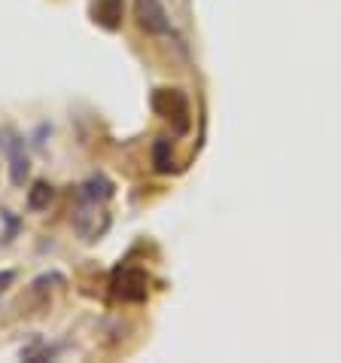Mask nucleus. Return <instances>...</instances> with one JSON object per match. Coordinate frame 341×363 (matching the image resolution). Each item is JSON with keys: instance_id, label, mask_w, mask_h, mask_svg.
Instances as JSON below:
<instances>
[{"instance_id": "nucleus-7", "label": "nucleus", "mask_w": 341, "mask_h": 363, "mask_svg": "<svg viewBox=\"0 0 341 363\" xmlns=\"http://www.w3.org/2000/svg\"><path fill=\"white\" fill-rule=\"evenodd\" d=\"M79 196H83V199H95V201H107L110 196H113V184H110L104 174H92L83 186H79Z\"/></svg>"}, {"instance_id": "nucleus-10", "label": "nucleus", "mask_w": 341, "mask_h": 363, "mask_svg": "<svg viewBox=\"0 0 341 363\" xmlns=\"http://www.w3.org/2000/svg\"><path fill=\"white\" fill-rule=\"evenodd\" d=\"M13 281H16V272H0V294H4V290L9 287V284H13Z\"/></svg>"}, {"instance_id": "nucleus-9", "label": "nucleus", "mask_w": 341, "mask_h": 363, "mask_svg": "<svg viewBox=\"0 0 341 363\" xmlns=\"http://www.w3.org/2000/svg\"><path fill=\"white\" fill-rule=\"evenodd\" d=\"M153 162H156V171H162V174H168L170 168V144L162 138V140H156V147H153Z\"/></svg>"}, {"instance_id": "nucleus-5", "label": "nucleus", "mask_w": 341, "mask_h": 363, "mask_svg": "<svg viewBox=\"0 0 341 363\" xmlns=\"http://www.w3.org/2000/svg\"><path fill=\"white\" fill-rule=\"evenodd\" d=\"M134 13H137V25L146 34H170V18L158 0H137Z\"/></svg>"}, {"instance_id": "nucleus-1", "label": "nucleus", "mask_w": 341, "mask_h": 363, "mask_svg": "<svg viewBox=\"0 0 341 363\" xmlns=\"http://www.w3.org/2000/svg\"><path fill=\"white\" fill-rule=\"evenodd\" d=\"M74 229L86 241L101 238L104 232L110 229V214L104 211V201H95V199H83V196H79V205L74 211Z\"/></svg>"}, {"instance_id": "nucleus-6", "label": "nucleus", "mask_w": 341, "mask_h": 363, "mask_svg": "<svg viewBox=\"0 0 341 363\" xmlns=\"http://www.w3.org/2000/svg\"><path fill=\"white\" fill-rule=\"evenodd\" d=\"M122 0H92V18L104 31H116L122 25Z\"/></svg>"}, {"instance_id": "nucleus-2", "label": "nucleus", "mask_w": 341, "mask_h": 363, "mask_svg": "<svg viewBox=\"0 0 341 363\" xmlns=\"http://www.w3.org/2000/svg\"><path fill=\"white\" fill-rule=\"evenodd\" d=\"M0 150L6 153V162H9V180H13L16 186H25L31 162H28V153H25V140L13 125L0 128Z\"/></svg>"}, {"instance_id": "nucleus-3", "label": "nucleus", "mask_w": 341, "mask_h": 363, "mask_svg": "<svg viewBox=\"0 0 341 363\" xmlns=\"http://www.w3.org/2000/svg\"><path fill=\"white\" fill-rule=\"evenodd\" d=\"M153 110L165 119H174L177 135L189 132V101L180 89H156L153 92Z\"/></svg>"}, {"instance_id": "nucleus-4", "label": "nucleus", "mask_w": 341, "mask_h": 363, "mask_svg": "<svg viewBox=\"0 0 341 363\" xmlns=\"http://www.w3.org/2000/svg\"><path fill=\"white\" fill-rule=\"evenodd\" d=\"M146 272L144 269H116L113 275V296L122 302H144L146 299Z\"/></svg>"}, {"instance_id": "nucleus-8", "label": "nucleus", "mask_w": 341, "mask_h": 363, "mask_svg": "<svg viewBox=\"0 0 341 363\" xmlns=\"http://www.w3.org/2000/svg\"><path fill=\"white\" fill-rule=\"evenodd\" d=\"M55 199V189L46 184V180H37V184L31 186V193H28V208L31 211H46L49 205H52Z\"/></svg>"}]
</instances>
